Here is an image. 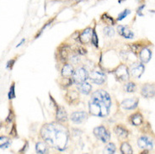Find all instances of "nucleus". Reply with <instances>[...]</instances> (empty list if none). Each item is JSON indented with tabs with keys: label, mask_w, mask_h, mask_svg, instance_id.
I'll return each instance as SVG.
<instances>
[{
	"label": "nucleus",
	"mask_w": 155,
	"mask_h": 154,
	"mask_svg": "<svg viewBox=\"0 0 155 154\" xmlns=\"http://www.w3.org/2000/svg\"><path fill=\"white\" fill-rule=\"evenodd\" d=\"M41 136L45 143L57 150L62 152L67 148L69 133L62 123L53 122L44 125L41 130Z\"/></svg>",
	"instance_id": "f257e3e1"
},
{
	"label": "nucleus",
	"mask_w": 155,
	"mask_h": 154,
	"mask_svg": "<svg viewBox=\"0 0 155 154\" xmlns=\"http://www.w3.org/2000/svg\"><path fill=\"white\" fill-rule=\"evenodd\" d=\"M111 99L106 91L100 89L93 93L89 102V113L92 116L105 117L109 115Z\"/></svg>",
	"instance_id": "f03ea898"
},
{
	"label": "nucleus",
	"mask_w": 155,
	"mask_h": 154,
	"mask_svg": "<svg viewBox=\"0 0 155 154\" xmlns=\"http://www.w3.org/2000/svg\"><path fill=\"white\" fill-rule=\"evenodd\" d=\"M89 78V73L87 70L84 67H79L76 71H74L73 75V82L75 84H80L82 83H84Z\"/></svg>",
	"instance_id": "7ed1b4c3"
},
{
	"label": "nucleus",
	"mask_w": 155,
	"mask_h": 154,
	"mask_svg": "<svg viewBox=\"0 0 155 154\" xmlns=\"http://www.w3.org/2000/svg\"><path fill=\"white\" fill-rule=\"evenodd\" d=\"M94 134L99 140H101L102 143H108L110 138V131L103 126L95 127L94 129Z\"/></svg>",
	"instance_id": "20e7f679"
},
{
	"label": "nucleus",
	"mask_w": 155,
	"mask_h": 154,
	"mask_svg": "<svg viewBox=\"0 0 155 154\" xmlns=\"http://www.w3.org/2000/svg\"><path fill=\"white\" fill-rule=\"evenodd\" d=\"M114 73H115V76L120 81H127L130 77L129 69L125 64H120L118 66L114 71Z\"/></svg>",
	"instance_id": "39448f33"
},
{
	"label": "nucleus",
	"mask_w": 155,
	"mask_h": 154,
	"mask_svg": "<svg viewBox=\"0 0 155 154\" xmlns=\"http://www.w3.org/2000/svg\"><path fill=\"white\" fill-rule=\"evenodd\" d=\"M89 78L92 83L98 85H102L106 80V76L103 72L100 70H95L89 75Z\"/></svg>",
	"instance_id": "423d86ee"
},
{
	"label": "nucleus",
	"mask_w": 155,
	"mask_h": 154,
	"mask_svg": "<svg viewBox=\"0 0 155 154\" xmlns=\"http://www.w3.org/2000/svg\"><path fill=\"white\" fill-rule=\"evenodd\" d=\"M145 70V67L142 62H135L131 66L129 73L135 78H140Z\"/></svg>",
	"instance_id": "0eeeda50"
},
{
	"label": "nucleus",
	"mask_w": 155,
	"mask_h": 154,
	"mask_svg": "<svg viewBox=\"0 0 155 154\" xmlns=\"http://www.w3.org/2000/svg\"><path fill=\"white\" fill-rule=\"evenodd\" d=\"M137 145L140 148L145 149V150H151L153 147V140L150 137L147 136H142L137 140Z\"/></svg>",
	"instance_id": "6e6552de"
},
{
	"label": "nucleus",
	"mask_w": 155,
	"mask_h": 154,
	"mask_svg": "<svg viewBox=\"0 0 155 154\" xmlns=\"http://www.w3.org/2000/svg\"><path fill=\"white\" fill-rule=\"evenodd\" d=\"M70 119L75 124L84 123L88 119V114L84 111L74 112L70 116Z\"/></svg>",
	"instance_id": "1a4fd4ad"
},
{
	"label": "nucleus",
	"mask_w": 155,
	"mask_h": 154,
	"mask_svg": "<svg viewBox=\"0 0 155 154\" xmlns=\"http://www.w3.org/2000/svg\"><path fill=\"white\" fill-rule=\"evenodd\" d=\"M139 103V100L137 98H130V99H127L124 100L121 102V107L127 110H134L137 107Z\"/></svg>",
	"instance_id": "9d476101"
},
{
	"label": "nucleus",
	"mask_w": 155,
	"mask_h": 154,
	"mask_svg": "<svg viewBox=\"0 0 155 154\" xmlns=\"http://www.w3.org/2000/svg\"><path fill=\"white\" fill-rule=\"evenodd\" d=\"M94 31L91 28H87L81 33L79 36V41L82 44H88L91 41Z\"/></svg>",
	"instance_id": "9b49d317"
},
{
	"label": "nucleus",
	"mask_w": 155,
	"mask_h": 154,
	"mask_svg": "<svg viewBox=\"0 0 155 154\" xmlns=\"http://www.w3.org/2000/svg\"><path fill=\"white\" fill-rule=\"evenodd\" d=\"M141 93L144 98H147V99L153 98L155 95L154 87L151 84L143 85V88H142V90H141Z\"/></svg>",
	"instance_id": "f8f14e48"
},
{
	"label": "nucleus",
	"mask_w": 155,
	"mask_h": 154,
	"mask_svg": "<svg viewBox=\"0 0 155 154\" xmlns=\"http://www.w3.org/2000/svg\"><path fill=\"white\" fill-rule=\"evenodd\" d=\"M56 119L57 121L59 123H65L68 120V115L65 110L64 107L62 106H58L57 109V113H56Z\"/></svg>",
	"instance_id": "ddd939ff"
},
{
	"label": "nucleus",
	"mask_w": 155,
	"mask_h": 154,
	"mask_svg": "<svg viewBox=\"0 0 155 154\" xmlns=\"http://www.w3.org/2000/svg\"><path fill=\"white\" fill-rule=\"evenodd\" d=\"M117 31H118V33L119 35H121L122 37L127 39H132L134 37V34L127 26L126 25H119L117 27Z\"/></svg>",
	"instance_id": "4468645a"
},
{
	"label": "nucleus",
	"mask_w": 155,
	"mask_h": 154,
	"mask_svg": "<svg viewBox=\"0 0 155 154\" xmlns=\"http://www.w3.org/2000/svg\"><path fill=\"white\" fill-rule=\"evenodd\" d=\"M74 68L72 64L70 63H65L62 68V76L63 77H67V78H70L74 75Z\"/></svg>",
	"instance_id": "2eb2a0df"
},
{
	"label": "nucleus",
	"mask_w": 155,
	"mask_h": 154,
	"mask_svg": "<svg viewBox=\"0 0 155 154\" xmlns=\"http://www.w3.org/2000/svg\"><path fill=\"white\" fill-rule=\"evenodd\" d=\"M152 57V52L151 51L147 48H143L142 50L139 51V58L143 63H147L150 61Z\"/></svg>",
	"instance_id": "dca6fc26"
},
{
	"label": "nucleus",
	"mask_w": 155,
	"mask_h": 154,
	"mask_svg": "<svg viewBox=\"0 0 155 154\" xmlns=\"http://www.w3.org/2000/svg\"><path fill=\"white\" fill-rule=\"evenodd\" d=\"M114 132L116 133V135L118 136V137H120V139H123V138H127L128 136V131L127 129L126 128V127L122 126H120V125H118V126H116L114 128Z\"/></svg>",
	"instance_id": "f3484780"
},
{
	"label": "nucleus",
	"mask_w": 155,
	"mask_h": 154,
	"mask_svg": "<svg viewBox=\"0 0 155 154\" xmlns=\"http://www.w3.org/2000/svg\"><path fill=\"white\" fill-rule=\"evenodd\" d=\"M78 93L75 90H70L68 92V93L66 94V99L67 101L69 103V104H74L76 103L78 100Z\"/></svg>",
	"instance_id": "a211bd4d"
},
{
	"label": "nucleus",
	"mask_w": 155,
	"mask_h": 154,
	"mask_svg": "<svg viewBox=\"0 0 155 154\" xmlns=\"http://www.w3.org/2000/svg\"><path fill=\"white\" fill-rule=\"evenodd\" d=\"M130 121L133 126H137L142 125L143 121V117L140 113H135L132 116H130Z\"/></svg>",
	"instance_id": "6ab92c4d"
},
{
	"label": "nucleus",
	"mask_w": 155,
	"mask_h": 154,
	"mask_svg": "<svg viewBox=\"0 0 155 154\" xmlns=\"http://www.w3.org/2000/svg\"><path fill=\"white\" fill-rule=\"evenodd\" d=\"M78 89L79 92L84 94H89L92 90V86L89 84V83L84 82V83H82L78 85Z\"/></svg>",
	"instance_id": "aec40b11"
},
{
	"label": "nucleus",
	"mask_w": 155,
	"mask_h": 154,
	"mask_svg": "<svg viewBox=\"0 0 155 154\" xmlns=\"http://www.w3.org/2000/svg\"><path fill=\"white\" fill-rule=\"evenodd\" d=\"M35 150L36 152L40 154H44L48 152V146L47 143L45 142H39L35 145Z\"/></svg>",
	"instance_id": "412c9836"
},
{
	"label": "nucleus",
	"mask_w": 155,
	"mask_h": 154,
	"mask_svg": "<svg viewBox=\"0 0 155 154\" xmlns=\"http://www.w3.org/2000/svg\"><path fill=\"white\" fill-rule=\"evenodd\" d=\"M120 152L123 154H132L133 151L131 145L128 143H122L120 145Z\"/></svg>",
	"instance_id": "4be33fe9"
},
{
	"label": "nucleus",
	"mask_w": 155,
	"mask_h": 154,
	"mask_svg": "<svg viewBox=\"0 0 155 154\" xmlns=\"http://www.w3.org/2000/svg\"><path fill=\"white\" fill-rule=\"evenodd\" d=\"M59 51H60V57H61V58H62V60H63V61L67 60L70 53V49L68 48V46H64L61 50Z\"/></svg>",
	"instance_id": "5701e85b"
},
{
	"label": "nucleus",
	"mask_w": 155,
	"mask_h": 154,
	"mask_svg": "<svg viewBox=\"0 0 155 154\" xmlns=\"http://www.w3.org/2000/svg\"><path fill=\"white\" fill-rule=\"evenodd\" d=\"M11 143L10 139L7 136H0V148H6Z\"/></svg>",
	"instance_id": "b1692460"
},
{
	"label": "nucleus",
	"mask_w": 155,
	"mask_h": 154,
	"mask_svg": "<svg viewBox=\"0 0 155 154\" xmlns=\"http://www.w3.org/2000/svg\"><path fill=\"white\" fill-rule=\"evenodd\" d=\"M101 18L104 20V22H105V24L109 25H115V20L113 19L112 17H110V15H108L107 14H104Z\"/></svg>",
	"instance_id": "393cba45"
},
{
	"label": "nucleus",
	"mask_w": 155,
	"mask_h": 154,
	"mask_svg": "<svg viewBox=\"0 0 155 154\" xmlns=\"http://www.w3.org/2000/svg\"><path fill=\"white\" fill-rule=\"evenodd\" d=\"M136 89H137V87L133 82H129L125 86V89L127 93H134L136 91Z\"/></svg>",
	"instance_id": "a878e982"
},
{
	"label": "nucleus",
	"mask_w": 155,
	"mask_h": 154,
	"mask_svg": "<svg viewBox=\"0 0 155 154\" xmlns=\"http://www.w3.org/2000/svg\"><path fill=\"white\" fill-rule=\"evenodd\" d=\"M103 32H104V34L106 36H108V37H112L115 35V31H114V29L112 27H110V26H106V27L104 28V30H103Z\"/></svg>",
	"instance_id": "bb28decb"
},
{
	"label": "nucleus",
	"mask_w": 155,
	"mask_h": 154,
	"mask_svg": "<svg viewBox=\"0 0 155 154\" xmlns=\"http://www.w3.org/2000/svg\"><path fill=\"white\" fill-rule=\"evenodd\" d=\"M116 147L114 143H109L107 146H105V151L106 153H115L116 152Z\"/></svg>",
	"instance_id": "cd10ccee"
},
{
	"label": "nucleus",
	"mask_w": 155,
	"mask_h": 154,
	"mask_svg": "<svg viewBox=\"0 0 155 154\" xmlns=\"http://www.w3.org/2000/svg\"><path fill=\"white\" fill-rule=\"evenodd\" d=\"M130 13H131V11L128 9V8H126V9H124L123 11L121 12L120 14H119L118 15V17H117V20L118 21H120V20H122L123 19H125L127 16L128 15H130Z\"/></svg>",
	"instance_id": "c85d7f7f"
},
{
	"label": "nucleus",
	"mask_w": 155,
	"mask_h": 154,
	"mask_svg": "<svg viewBox=\"0 0 155 154\" xmlns=\"http://www.w3.org/2000/svg\"><path fill=\"white\" fill-rule=\"evenodd\" d=\"M15 84H13L11 88L9 89V93H8V99H15Z\"/></svg>",
	"instance_id": "c756f323"
},
{
	"label": "nucleus",
	"mask_w": 155,
	"mask_h": 154,
	"mask_svg": "<svg viewBox=\"0 0 155 154\" xmlns=\"http://www.w3.org/2000/svg\"><path fill=\"white\" fill-rule=\"evenodd\" d=\"M91 42L93 43L95 46H98V38L96 36V33L94 31L93 35H92V39H91Z\"/></svg>",
	"instance_id": "7c9ffc66"
},
{
	"label": "nucleus",
	"mask_w": 155,
	"mask_h": 154,
	"mask_svg": "<svg viewBox=\"0 0 155 154\" xmlns=\"http://www.w3.org/2000/svg\"><path fill=\"white\" fill-rule=\"evenodd\" d=\"M70 60H71V62H72L73 64H77L78 61H79V57H78V56L75 55V56H73L72 57L70 58Z\"/></svg>",
	"instance_id": "2f4dec72"
},
{
	"label": "nucleus",
	"mask_w": 155,
	"mask_h": 154,
	"mask_svg": "<svg viewBox=\"0 0 155 154\" xmlns=\"http://www.w3.org/2000/svg\"><path fill=\"white\" fill-rule=\"evenodd\" d=\"M145 7V4H143V5H141L139 8H137V15L139 16H143V15L142 14V11H143V8Z\"/></svg>",
	"instance_id": "473e14b6"
},
{
	"label": "nucleus",
	"mask_w": 155,
	"mask_h": 154,
	"mask_svg": "<svg viewBox=\"0 0 155 154\" xmlns=\"http://www.w3.org/2000/svg\"><path fill=\"white\" fill-rule=\"evenodd\" d=\"M15 60H10V61H9V62H8V65H7V67H8V68H9V67L11 68L12 66L14 65V63H15Z\"/></svg>",
	"instance_id": "72a5a7b5"
},
{
	"label": "nucleus",
	"mask_w": 155,
	"mask_h": 154,
	"mask_svg": "<svg viewBox=\"0 0 155 154\" xmlns=\"http://www.w3.org/2000/svg\"><path fill=\"white\" fill-rule=\"evenodd\" d=\"M13 117H14V115H13V113H12V112H10V113H9V116H8L7 121H8V122H11L12 120H13Z\"/></svg>",
	"instance_id": "f704fd0d"
},
{
	"label": "nucleus",
	"mask_w": 155,
	"mask_h": 154,
	"mask_svg": "<svg viewBox=\"0 0 155 154\" xmlns=\"http://www.w3.org/2000/svg\"><path fill=\"white\" fill-rule=\"evenodd\" d=\"M15 126H13V128H12V131L10 132V134H11L12 136H15L16 133H15Z\"/></svg>",
	"instance_id": "c9c22d12"
},
{
	"label": "nucleus",
	"mask_w": 155,
	"mask_h": 154,
	"mask_svg": "<svg viewBox=\"0 0 155 154\" xmlns=\"http://www.w3.org/2000/svg\"><path fill=\"white\" fill-rule=\"evenodd\" d=\"M0 127H1V123H0Z\"/></svg>",
	"instance_id": "e433bc0d"
},
{
	"label": "nucleus",
	"mask_w": 155,
	"mask_h": 154,
	"mask_svg": "<svg viewBox=\"0 0 155 154\" xmlns=\"http://www.w3.org/2000/svg\"><path fill=\"white\" fill-rule=\"evenodd\" d=\"M153 12H155V11H153Z\"/></svg>",
	"instance_id": "4c0bfd02"
}]
</instances>
